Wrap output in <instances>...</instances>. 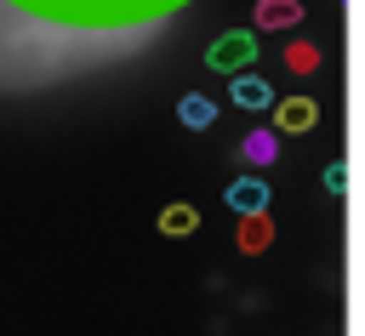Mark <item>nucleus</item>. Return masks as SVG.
<instances>
[{
  "instance_id": "nucleus-5",
  "label": "nucleus",
  "mask_w": 365,
  "mask_h": 336,
  "mask_svg": "<svg viewBox=\"0 0 365 336\" xmlns=\"http://www.w3.org/2000/svg\"><path fill=\"white\" fill-rule=\"evenodd\" d=\"M228 97H234V108H274V85L257 80V74H240Z\"/></svg>"
},
{
  "instance_id": "nucleus-11",
  "label": "nucleus",
  "mask_w": 365,
  "mask_h": 336,
  "mask_svg": "<svg viewBox=\"0 0 365 336\" xmlns=\"http://www.w3.org/2000/svg\"><path fill=\"white\" fill-rule=\"evenodd\" d=\"M291 68H302V74H308V68H319V51H308V46H297V51H291Z\"/></svg>"
},
{
  "instance_id": "nucleus-3",
  "label": "nucleus",
  "mask_w": 365,
  "mask_h": 336,
  "mask_svg": "<svg viewBox=\"0 0 365 336\" xmlns=\"http://www.w3.org/2000/svg\"><path fill=\"white\" fill-rule=\"evenodd\" d=\"M268 182L262 177H240V182H228V211H240V216H262L268 211Z\"/></svg>"
},
{
  "instance_id": "nucleus-2",
  "label": "nucleus",
  "mask_w": 365,
  "mask_h": 336,
  "mask_svg": "<svg viewBox=\"0 0 365 336\" xmlns=\"http://www.w3.org/2000/svg\"><path fill=\"white\" fill-rule=\"evenodd\" d=\"M245 63H257V34L251 28H228V34H217L211 40V51H205V68H217V74H245Z\"/></svg>"
},
{
  "instance_id": "nucleus-10",
  "label": "nucleus",
  "mask_w": 365,
  "mask_h": 336,
  "mask_svg": "<svg viewBox=\"0 0 365 336\" xmlns=\"http://www.w3.org/2000/svg\"><path fill=\"white\" fill-rule=\"evenodd\" d=\"M274 154H279V142H274L268 131H251V137H245V159H251V165H274Z\"/></svg>"
},
{
  "instance_id": "nucleus-7",
  "label": "nucleus",
  "mask_w": 365,
  "mask_h": 336,
  "mask_svg": "<svg viewBox=\"0 0 365 336\" xmlns=\"http://www.w3.org/2000/svg\"><path fill=\"white\" fill-rule=\"evenodd\" d=\"M297 17H302L297 0H262V6H257V23H262V28H291Z\"/></svg>"
},
{
  "instance_id": "nucleus-1",
  "label": "nucleus",
  "mask_w": 365,
  "mask_h": 336,
  "mask_svg": "<svg viewBox=\"0 0 365 336\" xmlns=\"http://www.w3.org/2000/svg\"><path fill=\"white\" fill-rule=\"evenodd\" d=\"M17 17L51 23V28H80V34H125V28H154L177 17L194 0H0Z\"/></svg>"
},
{
  "instance_id": "nucleus-6",
  "label": "nucleus",
  "mask_w": 365,
  "mask_h": 336,
  "mask_svg": "<svg viewBox=\"0 0 365 336\" xmlns=\"http://www.w3.org/2000/svg\"><path fill=\"white\" fill-rule=\"evenodd\" d=\"M177 120H182L188 131H205V125L217 120V103H211V97H200V91H188V97L177 103Z\"/></svg>"
},
{
  "instance_id": "nucleus-8",
  "label": "nucleus",
  "mask_w": 365,
  "mask_h": 336,
  "mask_svg": "<svg viewBox=\"0 0 365 336\" xmlns=\"http://www.w3.org/2000/svg\"><path fill=\"white\" fill-rule=\"evenodd\" d=\"M200 228V211L194 205H165L160 211V233H194Z\"/></svg>"
},
{
  "instance_id": "nucleus-4",
  "label": "nucleus",
  "mask_w": 365,
  "mask_h": 336,
  "mask_svg": "<svg viewBox=\"0 0 365 336\" xmlns=\"http://www.w3.org/2000/svg\"><path fill=\"white\" fill-rule=\"evenodd\" d=\"M314 120H319V103H314V97H285V103H274V125H279V131H314Z\"/></svg>"
},
{
  "instance_id": "nucleus-9",
  "label": "nucleus",
  "mask_w": 365,
  "mask_h": 336,
  "mask_svg": "<svg viewBox=\"0 0 365 336\" xmlns=\"http://www.w3.org/2000/svg\"><path fill=\"white\" fill-rule=\"evenodd\" d=\"M268 239H274V222L268 216H245V228H240V251H268Z\"/></svg>"
}]
</instances>
